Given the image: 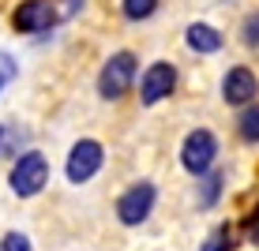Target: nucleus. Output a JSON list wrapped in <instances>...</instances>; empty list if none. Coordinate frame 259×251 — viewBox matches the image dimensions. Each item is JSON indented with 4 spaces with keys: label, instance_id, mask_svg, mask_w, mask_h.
<instances>
[{
    "label": "nucleus",
    "instance_id": "39448f33",
    "mask_svg": "<svg viewBox=\"0 0 259 251\" xmlns=\"http://www.w3.org/2000/svg\"><path fill=\"white\" fill-rule=\"evenodd\" d=\"M102 165H105V146L98 139H79V142H71V150H68L64 176H68L71 187H79V184H91L94 176L102 173Z\"/></svg>",
    "mask_w": 259,
    "mask_h": 251
},
{
    "label": "nucleus",
    "instance_id": "f8f14e48",
    "mask_svg": "<svg viewBox=\"0 0 259 251\" xmlns=\"http://www.w3.org/2000/svg\"><path fill=\"white\" fill-rule=\"evenodd\" d=\"M162 8V0H120V15L128 23H147Z\"/></svg>",
    "mask_w": 259,
    "mask_h": 251
},
{
    "label": "nucleus",
    "instance_id": "6e6552de",
    "mask_svg": "<svg viewBox=\"0 0 259 251\" xmlns=\"http://www.w3.org/2000/svg\"><path fill=\"white\" fill-rule=\"evenodd\" d=\"M259 97V75L248 64H233L226 68V75H222V102L233 105V109H244V105H252Z\"/></svg>",
    "mask_w": 259,
    "mask_h": 251
},
{
    "label": "nucleus",
    "instance_id": "4468645a",
    "mask_svg": "<svg viewBox=\"0 0 259 251\" xmlns=\"http://www.w3.org/2000/svg\"><path fill=\"white\" fill-rule=\"evenodd\" d=\"M0 251H34V240L26 236V232L12 229V232H4V236H0Z\"/></svg>",
    "mask_w": 259,
    "mask_h": 251
},
{
    "label": "nucleus",
    "instance_id": "1a4fd4ad",
    "mask_svg": "<svg viewBox=\"0 0 259 251\" xmlns=\"http://www.w3.org/2000/svg\"><path fill=\"white\" fill-rule=\"evenodd\" d=\"M184 45H188L195 57H214V53H222V45H226V38H222L218 26L210 23H188V30H184Z\"/></svg>",
    "mask_w": 259,
    "mask_h": 251
},
{
    "label": "nucleus",
    "instance_id": "2eb2a0df",
    "mask_svg": "<svg viewBox=\"0 0 259 251\" xmlns=\"http://www.w3.org/2000/svg\"><path fill=\"white\" fill-rule=\"evenodd\" d=\"M240 41H244L248 49H259V8L252 15H244V23H240Z\"/></svg>",
    "mask_w": 259,
    "mask_h": 251
},
{
    "label": "nucleus",
    "instance_id": "f3484780",
    "mask_svg": "<svg viewBox=\"0 0 259 251\" xmlns=\"http://www.w3.org/2000/svg\"><path fill=\"white\" fill-rule=\"evenodd\" d=\"M229 247H233V240H229V229H218L207 251H229Z\"/></svg>",
    "mask_w": 259,
    "mask_h": 251
},
{
    "label": "nucleus",
    "instance_id": "9d476101",
    "mask_svg": "<svg viewBox=\"0 0 259 251\" xmlns=\"http://www.w3.org/2000/svg\"><path fill=\"white\" fill-rule=\"evenodd\" d=\"M222 187H226V173L222 169H210V173L199 176V191H195V206L199 210H210L222 199Z\"/></svg>",
    "mask_w": 259,
    "mask_h": 251
},
{
    "label": "nucleus",
    "instance_id": "20e7f679",
    "mask_svg": "<svg viewBox=\"0 0 259 251\" xmlns=\"http://www.w3.org/2000/svg\"><path fill=\"white\" fill-rule=\"evenodd\" d=\"M218 161V135L210 128H192L181 142V169L192 176H203Z\"/></svg>",
    "mask_w": 259,
    "mask_h": 251
},
{
    "label": "nucleus",
    "instance_id": "ddd939ff",
    "mask_svg": "<svg viewBox=\"0 0 259 251\" xmlns=\"http://www.w3.org/2000/svg\"><path fill=\"white\" fill-rule=\"evenodd\" d=\"M23 142H26L23 131H15V128H8V124H0V161H4V158H15Z\"/></svg>",
    "mask_w": 259,
    "mask_h": 251
},
{
    "label": "nucleus",
    "instance_id": "423d86ee",
    "mask_svg": "<svg viewBox=\"0 0 259 251\" xmlns=\"http://www.w3.org/2000/svg\"><path fill=\"white\" fill-rule=\"evenodd\" d=\"M60 19H64V12L53 0H19L12 8V30L15 34H49Z\"/></svg>",
    "mask_w": 259,
    "mask_h": 251
},
{
    "label": "nucleus",
    "instance_id": "6ab92c4d",
    "mask_svg": "<svg viewBox=\"0 0 259 251\" xmlns=\"http://www.w3.org/2000/svg\"><path fill=\"white\" fill-rule=\"evenodd\" d=\"M248 236H252V244H259V210L248 218Z\"/></svg>",
    "mask_w": 259,
    "mask_h": 251
},
{
    "label": "nucleus",
    "instance_id": "7ed1b4c3",
    "mask_svg": "<svg viewBox=\"0 0 259 251\" xmlns=\"http://www.w3.org/2000/svg\"><path fill=\"white\" fill-rule=\"evenodd\" d=\"M154 206H158V184L154 180H136V184L124 187L120 199H117V221L124 229H136L154 214Z\"/></svg>",
    "mask_w": 259,
    "mask_h": 251
},
{
    "label": "nucleus",
    "instance_id": "0eeeda50",
    "mask_svg": "<svg viewBox=\"0 0 259 251\" xmlns=\"http://www.w3.org/2000/svg\"><path fill=\"white\" fill-rule=\"evenodd\" d=\"M173 90H177V64L173 60H154V64L139 75V102L147 105V109H154L158 102L173 97Z\"/></svg>",
    "mask_w": 259,
    "mask_h": 251
},
{
    "label": "nucleus",
    "instance_id": "f03ea898",
    "mask_svg": "<svg viewBox=\"0 0 259 251\" xmlns=\"http://www.w3.org/2000/svg\"><path fill=\"white\" fill-rule=\"evenodd\" d=\"M139 79V57L132 49H117L109 53V60L98 71V97L102 102H120L124 94L136 86Z\"/></svg>",
    "mask_w": 259,
    "mask_h": 251
},
{
    "label": "nucleus",
    "instance_id": "dca6fc26",
    "mask_svg": "<svg viewBox=\"0 0 259 251\" xmlns=\"http://www.w3.org/2000/svg\"><path fill=\"white\" fill-rule=\"evenodd\" d=\"M15 75H19V60H15L8 49H0V90H4Z\"/></svg>",
    "mask_w": 259,
    "mask_h": 251
},
{
    "label": "nucleus",
    "instance_id": "f257e3e1",
    "mask_svg": "<svg viewBox=\"0 0 259 251\" xmlns=\"http://www.w3.org/2000/svg\"><path fill=\"white\" fill-rule=\"evenodd\" d=\"M49 158L41 150H19L12 158V169H8V187H12L15 199H38L49 187Z\"/></svg>",
    "mask_w": 259,
    "mask_h": 251
},
{
    "label": "nucleus",
    "instance_id": "9b49d317",
    "mask_svg": "<svg viewBox=\"0 0 259 251\" xmlns=\"http://www.w3.org/2000/svg\"><path fill=\"white\" fill-rule=\"evenodd\" d=\"M237 135H240V142H259V102H252V105L240 109V116H237Z\"/></svg>",
    "mask_w": 259,
    "mask_h": 251
},
{
    "label": "nucleus",
    "instance_id": "a211bd4d",
    "mask_svg": "<svg viewBox=\"0 0 259 251\" xmlns=\"http://www.w3.org/2000/svg\"><path fill=\"white\" fill-rule=\"evenodd\" d=\"M87 8V0H64V19H71V15H79Z\"/></svg>",
    "mask_w": 259,
    "mask_h": 251
}]
</instances>
